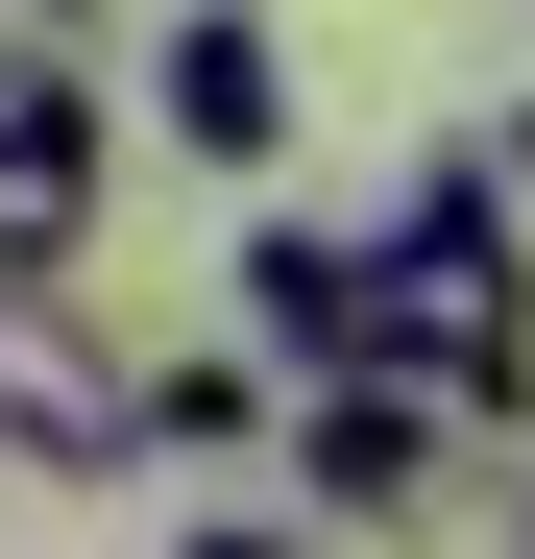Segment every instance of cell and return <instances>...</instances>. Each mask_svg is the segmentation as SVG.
Here are the masks:
<instances>
[{
	"mask_svg": "<svg viewBox=\"0 0 535 559\" xmlns=\"http://www.w3.org/2000/svg\"><path fill=\"white\" fill-rule=\"evenodd\" d=\"M243 438H268V365L243 341H170L146 365V462H243Z\"/></svg>",
	"mask_w": 535,
	"mask_h": 559,
	"instance_id": "cell-7",
	"label": "cell"
},
{
	"mask_svg": "<svg viewBox=\"0 0 535 559\" xmlns=\"http://www.w3.org/2000/svg\"><path fill=\"white\" fill-rule=\"evenodd\" d=\"M243 365H268V390L390 365V341H366V219H268V243H243Z\"/></svg>",
	"mask_w": 535,
	"mask_h": 559,
	"instance_id": "cell-6",
	"label": "cell"
},
{
	"mask_svg": "<svg viewBox=\"0 0 535 559\" xmlns=\"http://www.w3.org/2000/svg\"><path fill=\"white\" fill-rule=\"evenodd\" d=\"M0 267H98V73L0 49Z\"/></svg>",
	"mask_w": 535,
	"mask_h": 559,
	"instance_id": "cell-5",
	"label": "cell"
},
{
	"mask_svg": "<svg viewBox=\"0 0 535 559\" xmlns=\"http://www.w3.org/2000/svg\"><path fill=\"white\" fill-rule=\"evenodd\" d=\"M0 462L25 487H122L146 462V365L73 317V267H0Z\"/></svg>",
	"mask_w": 535,
	"mask_h": 559,
	"instance_id": "cell-2",
	"label": "cell"
},
{
	"mask_svg": "<svg viewBox=\"0 0 535 559\" xmlns=\"http://www.w3.org/2000/svg\"><path fill=\"white\" fill-rule=\"evenodd\" d=\"M511 559H535V487H511Z\"/></svg>",
	"mask_w": 535,
	"mask_h": 559,
	"instance_id": "cell-11",
	"label": "cell"
},
{
	"mask_svg": "<svg viewBox=\"0 0 535 559\" xmlns=\"http://www.w3.org/2000/svg\"><path fill=\"white\" fill-rule=\"evenodd\" d=\"M438 462H463V414H438L414 365H317L293 390V511H341V535H414Z\"/></svg>",
	"mask_w": 535,
	"mask_h": 559,
	"instance_id": "cell-4",
	"label": "cell"
},
{
	"mask_svg": "<svg viewBox=\"0 0 535 559\" xmlns=\"http://www.w3.org/2000/svg\"><path fill=\"white\" fill-rule=\"evenodd\" d=\"M366 341H390L463 438H511V414H535V195H511L487 146L390 170V219H366Z\"/></svg>",
	"mask_w": 535,
	"mask_h": 559,
	"instance_id": "cell-1",
	"label": "cell"
},
{
	"mask_svg": "<svg viewBox=\"0 0 535 559\" xmlns=\"http://www.w3.org/2000/svg\"><path fill=\"white\" fill-rule=\"evenodd\" d=\"M487 170H511V195H535V98H511V122H487Z\"/></svg>",
	"mask_w": 535,
	"mask_h": 559,
	"instance_id": "cell-10",
	"label": "cell"
},
{
	"mask_svg": "<svg viewBox=\"0 0 535 559\" xmlns=\"http://www.w3.org/2000/svg\"><path fill=\"white\" fill-rule=\"evenodd\" d=\"M170 559H317L293 511H195V535H170Z\"/></svg>",
	"mask_w": 535,
	"mask_h": 559,
	"instance_id": "cell-8",
	"label": "cell"
},
{
	"mask_svg": "<svg viewBox=\"0 0 535 559\" xmlns=\"http://www.w3.org/2000/svg\"><path fill=\"white\" fill-rule=\"evenodd\" d=\"M0 49H98V0H0Z\"/></svg>",
	"mask_w": 535,
	"mask_h": 559,
	"instance_id": "cell-9",
	"label": "cell"
},
{
	"mask_svg": "<svg viewBox=\"0 0 535 559\" xmlns=\"http://www.w3.org/2000/svg\"><path fill=\"white\" fill-rule=\"evenodd\" d=\"M146 146L219 170V195H268V170H293V25H268V0H170L146 25Z\"/></svg>",
	"mask_w": 535,
	"mask_h": 559,
	"instance_id": "cell-3",
	"label": "cell"
}]
</instances>
